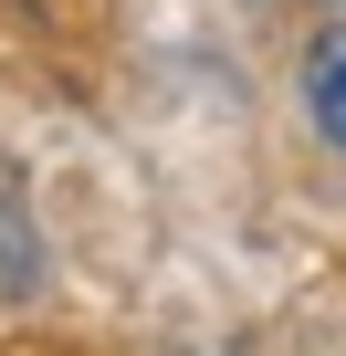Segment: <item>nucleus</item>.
<instances>
[{
	"instance_id": "obj_1",
	"label": "nucleus",
	"mask_w": 346,
	"mask_h": 356,
	"mask_svg": "<svg viewBox=\"0 0 346 356\" xmlns=\"http://www.w3.org/2000/svg\"><path fill=\"white\" fill-rule=\"evenodd\" d=\"M304 115H315V136L346 157V32H325V42L304 53Z\"/></svg>"
}]
</instances>
